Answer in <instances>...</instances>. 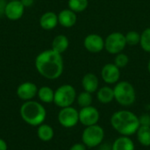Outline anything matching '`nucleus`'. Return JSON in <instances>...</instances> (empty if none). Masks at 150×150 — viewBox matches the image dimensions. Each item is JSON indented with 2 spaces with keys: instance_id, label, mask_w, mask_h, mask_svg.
Here are the masks:
<instances>
[{
  "instance_id": "obj_1",
  "label": "nucleus",
  "mask_w": 150,
  "mask_h": 150,
  "mask_svg": "<svg viewBox=\"0 0 150 150\" xmlns=\"http://www.w3.org/2000/svg\"><path fill=\"white\" fill-rule=\"evenodd\" d=\"M34 64L38 73L48 80L59 78L62 75L64 69L62 54L53 49L40 53L35 58Z\"/></svg>"
},
{
  "instance_id": "obj_2",
  "label": "nucleus",
  "mask_w": 150,
  "mask_h": 150,
  "mask_svg": "<svg viewBox=\"0 0 150 150\" xmlns=\"http://www.w3.org/2000/svg\"><path fill=\"white\" fill-rule=\"evenodd\" d=\"M110 122L112 128L123 136L135 134L141 126L139 117L128 110H120L115 112L112 115Z\"/></svg>"
},
{
  "instance_id": "obj_3",
  "label": "nucleus",
  "mask_w": 150,
  "mask_h": 150,
  "mask_svg": "<svg viewBox=\"0 0 150 150\" xmlns=\"http://www.w3.org/2000/svg\"><path fill=\"white\" fill-rule=\"evenodd\" d=\"M20 116L22 120L32 127H39L43 124L47 117L45 107L39 102L25 101L20 107Z\"/></svg>"
},
{
  "instance_id": "obj_4",
  "label": "nucleus",
  "mask_w": 150,
  "mask_h": 150,
  "mask_svg": "<svg viewBox=\"0 0 150 150\" xmlns=\"http://www.w3.org/2000/svg\"><path fill=\"white\" fill-rule=\"evenodd\" d=\"M114 99L122 106L132 105L136 100V91L132 83L127 81L118 82L114 88Z\"/></svg>"
},
{
  "instance_id": "obj_5",
  "label": "nucleus",
  "mask_w": 150,
  "mask_h": 150,
  "mask_svg": "<svg viewBox=\"0 0 150 150\" xmlns=\"http://www.w3.org/2000/svg\"><path fill=\"white\" fill-rule=\"evenodd\" d=\"M105 139V130L99 125L85 127L82 134V142L89 149L100 146Z\"/></svg>"
},
{
  "instance_id": "obj_6",
  "label": "nucleus",
  "mask_w": 150,
  "mask_h": 150,
  "mask_svg": "<svg viewBox=\"0 0 150 150\" xmlns=\"http://www.w3.org/2000/svg\"><path fill=\"white\" fill-rule=\"evenodd\" d=\"M76 89L70 84H62L54 91V103L60 108L72 106L76 100Z\"/></svg>"
},
{
  "instance_id": "obj_7",
  "label": "nucleus",
  "mask_w": 150,
  "mask_h": 150,
  "mask_svg": "<svg viewBox=\"0 0 150 150\" xmlns=\"http://www.w3.org/2000/svg\"><path fill=\"white\" fill-rule=\"evenodd\" d=\"M127 46L125 34L120 32L110 33L105 40V49L111 54L121 53Z\"/></svg>"
},
{
  "instance_id": "obj_8",
  "label": "nucleus",
  "mask_w": 150,
  "mask_h": 150,
  "mask_svg": "<svg viewBox=\"0 0 150 150\" xmlns=\"http://www.w3.org/2000/svg\"><path fill=\"white\" fill-rule=\"evenodd\" d=\"M58 121L65 128H72L79 123V111L73 106L61 108L58 113Z\"/></svg>"
},
{
  "instance_id": "obj_9",
  "label": "nucleus",
  "mask_w": 150,
  "mask_h": 150,
  "mask_svg": "<svg viewBox=\"0 0 150 150\" xmlns=\"http://www.w3.org/2000/svg\"><path fill=\"white\" fill-rule=\"evenodd\" d=\"M99 119L100 113L98 110L92 105L83 107L79 111V122L84 127L97 125Z\"/></svg>"
},
{
  "instance_id": "obj_10",
  "label": "nucleus",
  "mask_w": 150,
  "mask_h": 150,
  "mask_svg": "<svg viewBox=\"0 0 150 150\" xmlns=\"http://www.w3.org/2000/svg\"><path fill=\"white\" fill-rule=\"evenodd\" d=\"M101 77L107 84H116L120 78V69L114 63H106L101 69Z\"/></svg>"
},
{
  "instance_id": "obj_11",
  "label": "nucleus",
  "mask_w": 150,
  "mask_h": 150,
  "mask_svg": "<svg viewBox=\"0 0 150 150\" xmlns=\"http://www.w3.org/2000/svg\"><path fill=\"white\" fill-rule=\"evenodd\" d=\"M83 46L88 52L97 54L105 48V40L99 34L91 33L84 38Z\"/></svg>"
},
{
  "instance_id": "obj_12",
  "label": "nucleus",
  "mask_w": 150,
  "mask_h": 150,
  "mask_svg": "<svg viewBox=\"0 0 150 150\" xmlns=\"http://www.w3.org/2000/svg\"><path fill=\"white\" fill-rule=\"evenodd\" d=\"M25 12V6L22 4L20 0L8 1L5 8L4 16L12 21L18 20L22 18Z\"/></svg>"
},
{
  "instance_id": "obj_13",
  "label": "nucleus",
  "mask_w": 150,
  "mask_h": 150,
  "mask_svg": "<svg viewBox=\"0 0 150 150\" xmlns=\"http://www.w3.org/2000/svg\"><path fill=\"white\" fill-rule=\"evenodd\" d=\"M17 96L24 101L33 100L38 93V88L35 83L32 82H25L19 84L17 88Z\"/></svg>"
},
{
  "instance_id": "obj_14",
  "label": "nucleus",
  "mask_w": 150,
  "mask_h": 150,
  "mask_svg": "<svg viewBox=\"0 0 150 150\" xmlns=\"http://www.w3.org/2000/svg\"><path fill=\"white\" fill-rule=\"evenodd\" d=\"M76 20L77 17L76 12L70 9H64L58 14V22L63 27L70 28L74 26L76 23Z\"/></svg>"
},
{
  "instance_id": "obj_15",
  "label": "nucleus",
  "mask_w": 150,
  "mask_h": 150,
  "mask_svg": "<svg viewBox=\"0 0 150 150\" xmlns=\"http://www.w3.org/2000/svg\"><path fill=\"white\" fill-rule=\"evenodd\" d=\"M58 24V15L53 11H47L43 13L40 18V25L42 29L47 31L53 30Z\"/></svg>"
},
{
  "instance_id": "obj_16",
  "label": "nucleus",
  "mask_w": 150,
  "mask_h": 150,
  "mask_svg": "<svg viewBox=\"0 0 150 150\" xmlns=\"http://www.w3.org/2000/svg\"><path fill=\"white\" fill-rule=\"evenodd\" d=\"M82 86L83 88V91L94 93L98 90L99 86V80L98 77L93 74V73H87L83 76L82 79Z\"/></svg>"
},
{
  "instance_id": "obj_17",
  "label": "nucleus",
  "mask_w": 150,
  "mask_h": 150,
  "mask_svg": "<svg viewBox=\"0 0 150 150\" xmlns=\"http://www.w3.org/2000/svg\"><path fill=\"white\" fill-rule=\"evenodd\" d=\"M112 150H135V144L129 136H120L112 144Z\"/></svg>"
},
{
  "instance_id": "obj_18",
  "label": "nucleus",
  "mask_w": 150,
  "mask_h": 150,
  "mask_svg": "<svg viewBox=\"0 0 150 150\" xmlns=\"http://www.w3.org/2000/svg\"><path fill=\"white\" fill-rule=\"evenodd\" d=\"M97 99L103 105H107L114 100L113 88L109 86H103L97 91Z\"/></svg>"
},
{
  "instance_id": "obj_19",
  "label": "nucleus",
  "mask_w": 150,
  "mask_h": 150,
  "mask_svg": "<svg viewBox=\"0 0 150 150\" xmlns=\"http://www.w3.org/2000/svg\"><path fill=\"white\" fill-rule=\"evenodd\" d=\"M69 40L68 37L63 34H59L54 38L52 41L51 49L62 54L69 48Z\"/></svg>"
},
{
  "instance_id": "obj_20",
  "label": "nucleus",
  "mask_w": 150,
  "mask_h": 150,
  "mask_svg": "<svg viewBox=\"0 0 150 150\" xmlns=\"http://www.w3.org/2000/svg\"><path fill=\"white\" fill-rule=\"evenodd\" d=\"M38 138L42 142H49L54 138V132L51 126L47 124H41L37 129Z\"/></svg>"
},
{
  "instance_id": "obj_21",
  "label": "nucleus",
  "mask_w": 150,
  "mask_h": 150,
  "mask_svg": "<svg viewBox=\"0 0 150 150\" xmlns=\"http://www.w3.org/2000/svg\"><path fill=\"white\" fill-rule=\"evenodd\" d=\"M138 142L143 147H150V127L140 126L136 132Z\"/></svg>"
},
{
  "instance_id": "obj_22",
  "label": "nucleus",
  "mask_w": 150,
  "mask_h": 150,
  "mask_svg": "<svg viewBox=\"0 0 150 150\" xmlns=\"http://www.w3.org/2000/svg\"><path fill=\"white\" fill-rule=\"evenodd\" d=\"M37 96L39 99L43 103H46V104L54 103V91L48 86H42L40 89H38Z\"/></svg>"
},
{
  "instance_id": "obj_23",
  "label": "nucleus",
  "mask_w": 150,
  "mask_h": 150,
  "mask_svg": "<svg viewBox=\"0 0 150 150\" xmlns=\"http://www.w3.org/2000/svg\"><path fill=\"white\" fill-rule=\"evenodd\" d=\"M68 5H69V9L75 11L76 13L82 12L87 9L89 5V1L88 0H69Z\"/></svg>"
},
{
  "instance_id": "obj_24",
  "label": "nucleus",
  "mask_w": 150,
  "mask_h": 150,
  "mask_svg": "<svg viewBox=\"0 0 150 150\" xmlns=\"http://www.w3.org/2000/svg\"><path fill=\"white\" fill-rule=\"evenodd\" d=\"M92 101H93V98L91 93L87 92L85 91H83V92L79 93L76 96V102L81 108L91 105Z\"/></svg>"
},
{
  "instance_id": "obj_25",
  "label": "nucleus",
  "mask_w": 150,
  "mask_h": 150,
  "mask_svg": "<svg viewBox=\"0 0 150 150\" xmlns=\"http://www.w3.org/2000/svg\"><path fill=\"white\" fill-rule=\"evenodd\" d=\"M140 45L145 52L150 53V27L146 28L141 33Z\"/></svg>"
},
{
  "instance_id": "obj_26",
  "label": "nucleus",
  "mask_w": 150,
  "mask_h": 150,
  "mask_svg": "<svg viewBox=\"0 0 150 150\" xmlns=\"http://www.w3.org/2000/svg\"><path fill=\"white\" fill-rule=\"evenodd\" d=\"M127 45L129 46H136L140 44L141 41V33H139L136 31H129L125 34Z\"/></svg>"
},
{
  "instance_id": "obj_27",
  "label": "nucleus",
  "mask_w": 150,
  "mask_h": 150,
  "mask_svg": "<svg viewBox=\"0 0 150 150\" xmlns=\"http://www.w3.org/2000/svg\"><path fill=\"white\" fill-rule=\"evenodd\" d=\"M128 62H129V57L127 56V54H126L121 52V53L116 54L113 63L118 68L122 69V68H125L128 64Z\"/></svg>"
},
{
  "instance_id": "obj_28",
  "label": "nucleus",
  "mask_w": 150,
  "mask_h": 150,
  "mask_svg": "<svg viewBox=\"0 0 150 150\" xmlns=\"http://www.w3.org/2000/svg\"><path fill=\"white\" fill-rule=\"evenodd\" d=\"M140 125L150 127V115L149 113H143L139 117Z\"/></svg>"
},
{
  "instance_id": "obj_29",
  "label": "nucleus",
  "mask_w": 150,
  "mask_h": 150,
  "mask_svg": "<svg viewBox=\"0 0 150 150\" xmlns=\"http://www.w3.org/2000/svg\"><path fill=\"white\" fill-rule=\"evenodd\" d=\"M69 150H87V147L83 143V142H78V143H75L73 144Z\"/></svg>"
},
{
  "instance_id": "obj_30",
  "label": "nucleus",
  "mask_w": 150,
  "mask_h": 150,
  "mask_svg": "<svg viewBox=\"0 0 150 150\" xmlns=\"http://www.w3.org/2000/svg\"><path fill=\"white\" fill-rule=\"evenodd\" d=\"M6 4H7V0H0V18L4 16Z\"/></svg>"
},
{
  "instance_id": "obj_31",
  "label": "nucleus",
  "mask_w": 150,
  "mask_h": 150,
  "mask_svg": "<svg viewBox=\"0 0 150 150\" xmlns=\"http://www.w3.org/2000/svg\"><path fill=\"white\" fill-rule=\"evenodd\" d=\"M20 2H21L22 4L25 6V8L31 7V6L34 4V0H20Z\"/></svg>"
},
{
  "instance_id": "obj_32",
  "label": "nucleus",
  "mask_w": 150,
  "mask_h": 150,
  "mask_svg": "<svg viewBox=\"0 0 150 150\" xmlns=\"http://www.w3.org/2000/svg\"><path fill=\"white\" fill-rule=\"evenodd\" d=\"M8 146L7 143L4 140H3L2 138H0V150H7Z\"/></svg>"
},
{
  "instance_id": "obj_33",
  "label": "nucleus",
  "mask_w": 150,
  "mask_h": 150,
  "mask_svg": "<svg viewBox=\"0 0 150 150\" xmlns=\"http://www.w3.org/2000/svg\"><path fill=\"white\" fill-rule=\"evenodd\" d=\"M148 70H149V72L150 74V60L149 61V62H148Z\"/></svg>"
},
{
  "instance_id": "obj_34",
  "label": "nucleus",
  "mask_w": 150,
  "mask_h": 150,
  "mask_svg": "<svg viewBox=\"0 0 150 150\" xmlns=\"http://www.w3.org/2000/svg\"><path fill=\"white\" fill-rule=\"evenodd\" d=\"M8 1H11V0H8Z\"/></svg>"
}]
</instances>
